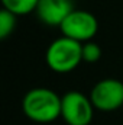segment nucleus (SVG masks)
Returning <instances> with one entry per match:
<instances>
[{
	"label": "nucleus",
	"instance_id": "1",
	"mask_svg": "<svg viewBox=\"0 0 123 125\" xmlns=\"http://www.w3.org/2000/svg\"><path fill=\"white\" fill-rule=\"evenodd\" d=\"M22 111L36 124H51L61 116V96L48 87H35L22 99Z\"/></svg>",
	"mask_w": 123,
	"mask_h": 125
},
{
	"label": "nucleus",
	"instance_id": "2",
	"mask_svg": "<svg viewBox=\"0 0 123 125\" xmlns=\"http://www.w3.org/2000/svg\"><path fill=\"white\" fill-rule=\"evenodd\" d=\"M45 61L54 73H71L83 61V44L67 36H60L48 45Z\"/></svg>",
	"mask_w": 123,
	"mask_h": 125
},
{
	"label": "nucleus",
	"instance_id": "3",
	"mask_svg": "<svg viewBox=\"0 0 123 125\" xmlns=\"http://www.w3.org/2000/svg\"><path fill=\"white\" fill-rule=\"evenodd\" d=\"M94 106L90 96L78 90H70L61 96V118L67 125H90Z\"/></svg>",
	"mask_w": 123,
	"mask_h": 125
},
{
	"label": "nucleus",
	"instance_id": "4",
	"mask_svg": "<svg viewBox=\"0 0 123 125\" xmlns=\"http://www.w3.org/2000/svg\"><path fill=\"white\" fill-rule=\"evenodd\" d=\"M62 36L74 39L80 44L88 42L98 31L97 18L88 10L74 9L60 26Z\"/></svg>",
	"mask_w": 123,
	"mask_h": 125
},
{
	"label": "nucleus",
	"instance_id": "5",
	"mask_svg": "<svg viewBox=\"0 0 123 125\" xmlns=\"http://www.w3.org/2000/svg\"><path fill=\"white\" fill-rule=\"evenodd\" d=\"M90 99L94 109L113 112L123 106V82L117 79H103L93 86Z\"/></svg>",
	"mask_w": 123,
	"mask_h": 125
},
{
	"label": "nucleus",
	"instance_id": "6",
	"mask_svg": "<svg viewBox=\"0 0 123 125\" xmlns=\"http://www.w3.org/2000/svg\"><path fill=\"white\" fill-rule=\"evenodd\" d=\"M74 9V0H39L35 13L44 25L60 28Z\"/></svg>",
	"mask_w": 123,
	"mask_h": 125
},
{
	"label": "nucleus",
	"instance_id": "7",
	"mask_svg": "<svg viewBox=\"0 0 123 125\" xmlns=\"http://www.w3.org/2000/svg\"><path fill=\"white\" fill-rule=\"evenodd\" d=\"M39 0H1L3 9L12 12L16 16H25L36 10Z\"/></svg>",
	"mask_w": 123,
	"mask_h": 125
},
{
	"label": "nucleus",
	"instance_id": "8",
	"mask_svg": "<svg viewBox=\"0 0 123 125\" xmlns=\"http://www.w3.org/2000/svg\"><path fill=\"white\" fill-rule=\"evenodd\" d=\"M16 18H18L16 15H13L6 9L0 10V38L1 39H6L13 33L16 28Z\"/></svg>",
	"mask_w": 123,
	"mask_h": 125
},
{
	"label": "nucleus",
	"instance_id": "9",
	"mask_svg": "<svg viewBox=\"0 0 123 125\" xmlns=\"http://www.w3.org/2000/svg\"><path fill=\"white\" fill-rule=\"evenodd\" d=\"M101 47L97 42H84L83 44V61L84 62H97L101 58Z\"/></svg>",
	"mask_w": 123,
	"mask_h": 125
}]
</instances>
